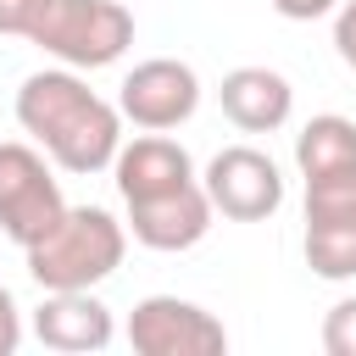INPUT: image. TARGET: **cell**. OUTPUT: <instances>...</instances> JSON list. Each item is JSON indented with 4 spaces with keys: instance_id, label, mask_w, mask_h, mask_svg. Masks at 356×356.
Instances as JSON below:
<instances>
[{
    "instance_id": "6da1fadb",
    "label": "cell",
    "mask_w": 356,
    "mask_h": 356,
    "mask_svg": "<svg viewBox=\"0 0 356 356\" xmlns=\"http://www.w3.org/2000/svg\"><path fill=\"white\" fill-rule=\"evenodd\" d=\"M17 122L72 178L106 172L117 145H122V111L111 100H100L72 67L28 72L17 89Z\"/></svg>"
},
{
    "instance_id": "7a4b0ae2",
    "label": "cell",
    "mask_w": 356,
    "mask_h": 356,
    "mask_svg": "<svg viewBox=\"0 0 356 356\" xmlns=\"http://www.w3.org/2000/svg\"><path fill=\"white\" fill-rule=\"evenodd\" d=\"M22 256L39 289H95L122 267L128 228L106 206H67Z\"/></svg>"
},
{
    "instance_id": "3957f363",
    "label": "cell",
    "mask_w": 356,
    "mask_h": 356,
    "mask_svg": "<svg viewBox=\"0 0 356 356\" xmlns=\"http://www.w3.org/2000/svg\"><path fill=\"white\" fill-rule=\"evenodd\" d=\"M28 39L72 72H95L134 44V11L122 0H44Z\"/></svg>"
},
{
    "instance_id": "277c9868",
    "label": "cell",
    "mask_w": 356,
    "mask_h": 356,
    "mask_svg": "<svg viewBox=\"0 0 356 356\" xmlns=\"http://www.w3.org/2000/svg\"><path fill=\"white\" fill-rule=\"evenodd\" d=\"M306 267L317 278H356V167L306 178Z\"/></svg>"
},
{
    "instance_id": "5b68a950",
    "label": "cell",
    "mask_w": 356,
    "mask_h": 356,
    "mask_svg": "<svg viewBox=\"0 0 356 356\" xmlns=\"http://www.w3.org/2000/svg\"><path fill=\"white\" fill-rule=\"evenodd\" d=\"M61 211H67V200L50 172V156L39 145H17V139L0 145V234L28 250Z\"/></svg>"
},
{
    "instance_id": "8992f818",
    "label": "cell",
    "mask_w": 356,
    "mask_h": 356,
    "mask_svg": "<svg viewBox=\"0 0 356 356\" xmlns=\"http://www.w3.org/2000/svg\"><path fill=\"white\" fill-rule=\"evenodd\" d=\"M200 189L211 200V211H222L228 222H267L284 206V172L267 150L256 145H228L206 161Z\"/></svg>"
},
{
    "instance_id": "52a82bcc",
    "label": "cell",
    "mask_w": 356,
    "mask_h": 356,
    "mask_svg": "<svg viewBox=\"0 0 356 356\" xmlns=\"http://www.w3.org/2000/svg\"><path fill=\"white\" fill-rule=\"evenodd\" d=\"M128 345L139 356H222L228 350V328L178 295H145L128 312Z\"/></svg>"
},
{
    "instance_id": "ba28073f",
    "label": "cell",
    "mask_w": 356,
    "mask_h": 356,
    "mask_svg": "<svg viewBox=\"0 0 356 356\" xmlns=\"http://www.w3.org/2000/svg\"><path fill=\"white\" fill-rule=\"evenodd\" d=\"M117 111L145 128V134H167V128H184L195 111H200V78L189 61H172V56H150L139 61L122 89H117Z\"/></svg>"
},
{
    "instance_id": "9c48e42d",
    "label": "cell",
    "mask_w": 356,
    "mask_h": 356,
    "mask_svg": "<svg viewBox=\"0 0 356 356\" xmlns=\"http://www.w3.org/2000/svg\"><path fill=\"white\" fill-rule=\"evenodd\" d=\"M211 200L195 184H178L167 195H150V200H128V234L145 245V250H161V256H178V250H195L206 234H211Z\"/></svg>"
},
{
    "instance_id": "30bf717a",
    "label": "cell",
    "mask_w": 356,
    "mask_h": 356,
    "mask_svg": "<svg viewBox=\"0 0 356 356\" xmlns=\"http://www.w3.org/2000/svg\"><path fill=\"white\" fill-rule=\"evenodd\" d=\"M117 334L111 323V306L95 300L89 289H44L39 312H33V339L44 350H61V356H89V350H106Z\"/></svg>"
},
{
    "instance_id": "8fae6325",
    "label": "cell",
    "mask_w": 356,
    "mask_h": 356,
    "mask_svg": "<svg viewBox=\"0 0 356 356\" xmlns=\"http://www.w3.org/2000/svg\"><path fill=\"white\" fill-rule=\"evenodd\" d=\"M111 172H117V195L122 206L128 200H150V195H167L178 184H195V161L178 139L167 134H139L134 145H117L111 156Z\"/></svg>"
},
{
    "instance_id": "7c38bea8",
    "label": "cell",
    "mask_w": 356,
    "mask_h": 356,
    "mask_svg": "<svg viewBox=\"0 0 356 356\" xmlns=\"http://www.w3.org/2000/svg\"><path fill=\"white\" fill-rule=\"evenodd\" d=\"M217 100H222V117L239 134H278L289 122V111H295V89L273 67H234L222 78Z\"/></svg>"
},
{
    "instance_id": "4fadbf2b",
    "label": "cell",
    "mask_w": 356,
    "mask_h": 356,
    "mask_svg": "<svg viewBox=\"0 0 356 356\" xmlns=\"http://www.w3.org/2000/svg\"><path fill=\"white\" fill-rule=\"evenodd\" d=\"M295 167H300V178L356 167V122H350V117H339V111L312 117V122L295 134Z\"/></svg>"
},
{
    "instance_id": "5bb4252c",
    "label": "cell",
    "mask_w": 356,
    "mask_h": 356,
    "mask_svg": "<svg viewBox=\"0 0 356 356\" xmlns=\"http://www.w3.org/2000/svg\"><path fill=\"white\" fill-rule=\"evenodd\" d=\"M323 350L328 356H356V295L334 300L323 317Z\"/></svg>"
},
{
    "instance_id": "9a60e30c",
    "label": "cell",
    "mask_w": 356,
    "mask_h": 356,
    "mask_svg": "<svg viewBox=\"0 0 356 356\" xmlns=\"http://www.w3.org/2000/svg\"><path fill=\"white\" fill-rule=\"evenodd\" d=\"M39 11H44V0H0V33L6 39H28Z\"/></svg>"
},
{
    "instance_id": "2e32d148",
    "label": "cell",
    "mask_w": 356,
    "mask_h": 356,
    "mask_svg": "<svg viewBox=\"0 0 356 356\" xmlns=\"http://www.w3.org/2000/svg\"><path fill=\"white\" fill-rule=\"evenodd\" d=\"M334 50H339V61L356 72V0H339V6H334Z\"/></svg>"
},
{
    "instance_id": "e0dca14e",
    "label": "cell",
    "mask_w": 356,
    "mask_h": 356,
    "mask_svg": "<svg viewBox=\"0 0 356 356\" xmlns=\"http://www.w3.org/2000/svg\"><path fill=\"white\" fill-rule=\"evenodd\" d=\"M17 345H22V306L0 284V356H17Z\"/></svg>"
},
{
    "instance_id": "ac0fdd59",
    "label": "cell",
    "mask_w": 356,
    "mask_h": 356,
    "mask_svg": "<svg viewBox=\"0 0 356 356\" xmlns=\"http://www.w3.org/2000/svg\"><path fill=\"white\" fill-rule=\"evenodd\" d=\"M339 0H273V11L278 17H289V22H317V17H328Z\"/></svg>"
}]
</instances>
